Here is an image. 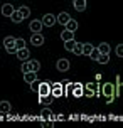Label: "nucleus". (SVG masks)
I'll return each instance as SVG.
<instances>
[{
	"label": "nucleus",
	"mask_w": 123,
	"mask_h": 128,
	"mask_svg": "<svg viewBox=\"0 0 123 128\" xmlns=\"http://www.w3.org/2000/svg\"><path fill=\"white\" fill-rule=\"evenodd\" d=\"M4 47H5V51L8 52V54H15V37H12V36H7L5 39H4Z\"/></svg>",
	"instance_id": "f257e3e1"
},
{
	"label": "nucleus",
	"mask_w": 123,
	"mask_h": 128,
	"mask_svg": "<svg viewBox=\"0 0 123 128\" xmlns=\"http://www.w3.org/2000/svg\"><path fill=\"white\" fill-rule=\"evenodd\" d=\"M44 36H42V32H32V36H30V44L36 46V47H40V46L44 44Z\"/></svg>",
	"instance_id": "f03ea898"
},
{
	"label": "nucleus",
	"mask_w": 123,
	"mask_h": 128,
	"mask_svg": "<svg viewBox=\"0 0 123 128\" xmlns=\"http://www.w3.org/2000/svg\"><path fill=\"white\" fill-rule=\"evenodd\" d=\"M86 96H96L100 94V88H98L96 83H86Z\"/></svg>",
	"instance_id": "7ed1b4c3"
},
{
	"label": "nucleus",
	"mask_w": 123,
	"mask_h": 128,
	"mask_svg": "<svg viewBox=\"0 0 123 128\" xmlns=\"http://www.w3.org/2000/svg\"><path fill=\"white\" fill-rule=\"evenodd\" d=\"M101 93H103L106 98H108V96H115V84H111V83L101 84Z\"/></svg>",
	"instance_id": "20e7f679"
},
{
	"label": "nucleus",
	"mask_w": 123,
	"mask_h": 128,
	"mask_svg": "<svg viewBox=\"0 0 123 128\" xmlns=\"http://www.w3.org/2000/svg\"><path fill=\"white\" fill-rule=\"evenodd\" d=\"M39 96H46L51 94V83L49 81H44V83H39V90H37Z\"/></svg>",
	"instance_id": "39448f33"
},
{
	"label": "nucleus",
	"mask_w": 123,
	"mask_h": 128,
	"mask_svg": "<svg viewBox=\"0 0 123 128\" xmlns=\"http://www.w3.org/2000/svg\"><path fill=\"white\" fill-rule=\"evenodd\" d=\"M40 22H42V26H44V27H52L54 24H56V17H54L52 14H46L44 17L40 19Z\"/></svg>",
	"instance_id": "423d86ee"
},
{
	"label": "nucleus",
	"mask_w": 123,
	"mask_h": 128,
	"mask_svg": "<svg viewBox=\"0 0 123 128\" xmlns=\"http://www.w3.org/2000/svg\"><path fill=\"white\" fill-rule=\"evenodd\" d=\"M15 56H17V59H20V61H29L30 52H29L27 47H22V49H17V51H15Z\"/></svg>",
	"instance_id": "0eeeda50"
},
{
	"label": "nucleus",
	"mask_w": 123,
	"mask_h": 128,
	"mask_svg": "<svg viewBox=\"0 0 123 128\" xmlns=\"http://www.w3.org/2000/svg\"><path fill=\"white\" fill-rule=\"evenodd\" d=\"M56 68H58L59 72H66V71H69V68H71V62H69L68 59H59L58 64H56Z\"/></svg>",
	"instance_id": "6e6552de"
},
{
	"label": "nucleus",
	"mask_w": 123,
	"mask_h": 128,
	"mask_svg": "<svg viewBox=\"0 0 123 128\" xmlns=\"http://www.w3.org/2000/svg\"><path fill=\"white\" fill-rule=\"evenodd\" d=\"M42 22H40V20H32V22H30V24H29V30H32V32H40L42 30Z\"/></svg>",
	"instance_id": "1a4fd4ad"
},
{
	"label": "nucleus",
	"mask_w": 123,
	"mask_h": 128,
	"mask_svg": "<svg viewBox=\"0 0 123 128\" xmlns=\"http://www.w3.org/2000/svg\"><path fill=\"white\" fill-rule=\"evenodd\" d=\"M72 5H74V8H76L78 12H84L86 7H88V4H86V0H72Z\"/></svg>",
	"instance_id": "9d476101"
},
{
	"label": "nucleus",
	"mask_w": 123,
	"mask_h": 128,
	"mask_svg": "<svg viewBox=\"0 0 123 128\" xmlns=\"http://www.w3.org/2000/svg\"><path fill=\"white\" fill-rule=\"evenodd\" d=\"M69 19H71V15H69L68 12H61L58 17H56V22H58V24H61V26H66V22H68Z\"/></svg>",
	"instance_id": "9b49d317"
},
{
	"label": "nucleus",
	"mask_w": 123,
	"mask_h": 128,
	"mask_svg": "<svg viewBox=\"0 0 123 128\" xmlns=\"http://www.w3.org/2000/svg\"><path fill=\"white\" fill-rule=\"evenodd\" d=\"M37 79V72H34V71H29V72H24V81H26L27 84L34 83Z\"/></svg>",
	"instance_id": "f8f14e48"
},
{
	"label": "nucleus",
	"mask_w": 123,
	"mask_h": 128,
	"mask_svg": "<svg viewBox=\"0 0 123 128\" xmlns=\"http://www.w3.org/2000/svg\"><path fill=\"white\" fill-rule=\"evenodd\" d=\"M52 101H54L52 93H51V94H46V96H39V103H40V104H44V106H49Z\"/></svg>",
	"instance_id": "ddd939ff"
},
{
	"label": "nucleus",
	"mask_w": 123,
	"mask_h": 128,
	"mask_svg": "<svg viewBox=\"0 0 123 128\" xmlns=\"http://www.w3.org/2000/svg\"><path fill=\"white\" fill-rule=\"evenodd\" d=\"M98 51H100V54H110V51H111V46L108 44V42H101V44L96 47Z\"/></svg>",
	"instance_id": "4468645a"
},
{
	"label": "nucleus",
	"mask_w": 123,
	"mask_h": 128,
	"mask_svg": "<svg viewBox=\"0 0 123 128\" xmlns=\"http://www.w3.org/2000/svg\"><path fill=\"white\" fill-rule=\"evenodd\" d=\"M61 39H62V42H66V40H71V39H74V32L64 29V30L61 32Z\"/></svg>",
	"instance_id": "2eb2a0df"
},
{
	"label": "nucleus",
	"mask_w": 123,
	"mask_h": 128,
	"mask_svg": "<svg viewBox=\"0 0 123 128\" xmlns=\"http://www.w3.org/2000/svg\"><path fill=\"white\" fill-rule=\"evenodd\" d=\"M10 19H12V22H14V24H20V22L24 20V17L20 15V12H19V10H14V12L10 14Z\"/></svg>",
	"instance_id": "dca6fc26"
},
{
	"label": "nucleus",
	"mask_w": 123,
	"mask_h": 128,
	"mask_svg": "<svg viewBox=\"0 0 123 128\" xmlns=\"http://www.w3.org/2000/svg\"><path fill=\"white\" fill-rule=\"evenodd\" d=\"M14 12V7L12 4H5V5L2 7V15H5V17H10V14Z\"/></svg>",
	"instance_id": "f3484780"
},
{
	"label": "nucleus",
	"mask_w": 123,
	"mask_h": 128,
	"mask_svg": "<svg viewBox=\"0 0 123 128\" xmlns=\"http://www.w3.org/2000/svg\"><path fill=\"white\" fill-rule=\"evenodd\" d=\"M10 111V103L8 101H0V113L2 115H7Z\"/></svg>",
	"instance_id": "a211bd4d"
},
{
	"label": "nucleus",
	"mask_w": 123,
	"mask_h": 128,
	"mask_svg": "<svg viewBox=\"0 0 123 128\" xmlns=\"http://www.w3.org/2000/svg\"><path fill=\"white\" fill-rule=\"evenodd\" d=\"M64 27L68 29V30H72V32H74L76 29H78V22H76L74 19H69L68 22H66V26H64Z\"/></svg>",
	"instance_id": "6ab92c4d"
},
{
	"label": "nucleus",
	"mask_w": 123,
	"mask_h": 128,
	"mask_svg": "<svg viewBox=\"0 0 123 128\" xmlns=\"http://www.w3.org/2000/svg\"><path fill=\"white\" fill-rule=\"evenodd\" d=\"M29 66H30V71H34V72L40 71V62L36 61V59H30V61H29Z\"/></svg>",
	"instance_id": "aec40b11"
},
{
	"label": "nucleus",
	"mask_w": 123,
	"mask_h": 128,
	"mask_svg": "<svg viewBox=\"0 0 123 128\" xmlns=\"http://www.w3.org/2000/svg\"><path fill=\"white\" fill-rule=\"evenodd\" d=\"M76 56H83V44L81 42H74V47H72V51Z\"/></svg>",
	"instance_id": "412c9836"
},
{
	"label": "nucleus",
	"mask_w": 123,
	"mask_h": 128,
	"mask_svg": "<svg viewBox=\"0 0 123 128\" xmlns=\"http://www.w3.org/2000/svg\"><path fill=\"white\" fill-rule=\"evenodd\" d=\"M19 12H20V15H22L24 19H27V17L30 15V8H29L27 5H22V7L19 8Z\"/></svg>",
	"instance_id": "4be33fe9"
},
{
	"label": "nucleus",
	"mask_w": 123,
	"mask_h": 128,
	"mask_svg": "<svg viewBox=\"0 0 123 128\" xmlns=\"http://www.w3.org/2000/svg\"><path fill=\"white\" fill-rule=\"evenodd\" d=\"M96 61L100 64H108V62H110V54H100Z\"/></svg>",
	"instance_id": "5701e85b"
},
{
	"label": "nucleus",
	"mask_w": 123,
	"mask_h": 128,
	"mask_svg": "<svg viewBox=\"0 0 123 128\" xmlns=\"http://www.w3.org/2000/svg\"><path fill=\"white\" fill-rule=\"evenodd\" d=\"M93 47H94V46H93V44H88V42H86V44H83V54H84V56H90V52L93 51Z\"/></svg>",
	"instance_id": "b1692460"
},
{
	"label": "nucleus",
	"mask_w": 123,
	"mask_h": 128,
	"mask_svg": "<svg viewBox=\"0 0 123 128\" xmlns=\"http://www.w3.org/2000/svg\"><path fill=\"white\" fill-rule=\"evenodd\" d=\"M22 47H26V40L22 37H17L15 39V49H22Z\"/></svg>",
	"instance_id": "393cba45"
},
{
	"label": "nucleus",
	"mask_w": 123,
	"mask_h": 128,
	"mask_svg": "<svg viewBox=\"0 0 123 128\" xmlns=\"http://www.w3.org/2000/svg\"><path fill=\"white\" fill-rule=\"evenodd\" d=\"M74 42H76L74 39H71V40H66V42H64V49H66V51H72V47H74Z\"/></svg>",
	"instance_id": "a878e982"
},
{
	"label": "nucleus",
	"mask_w": 123,
	"mask_h": 128,
	"mask_svg": "<svg viewBox=\"0 0 123 128\" xmlns=\"http://www.w3.org/2000/svg\"><path fill=\"white\" fill-rule=\"evenodd\" d=\"M51 93H52L54 98H56V96H61V94H62V91H61V84H56V88L51 90Z\"/></svg>",
	"instance_id": "bb28decb"
},
{
	"label": "nucleus",
	"mask_w": 123,
	"mask_h": 128,
	"mask_svg": "<svg viewBox=\"0 0 123 128\" xmlns=\"http://www.w3.org/2000/svg\"><path fill=\"white\" fill-rule=\"evenodd\" d=\"M98 56H100V51H98L96 47H93V51L90 52V58L93 59V61H96V59H98Z\"/></svg>",
	"instance_id": "cd10ccee"
},
{
	"label": "nucleus",
	"mask_w": 123,
	"mask_h": 128,
	"mask_svg": "<svg viewBox=\"0 0 123 128\" xmlns=\"http://www.w3.org/2000/svg\"><path fill=\"white\" fill-rule=\"evenodd\" d=\"M84 91H83V86L79 88V84H76V88H74V96H83Z\"/></svg>",
	"instance_id": "c85d7f7f"
},
{
	"label": "nucleus",
	"mask_w": 123,
	"mask_h": 128,
	"mask_svg": "<svg viewBox=\"0 0 123 128\" xmlns=\"http://www.w3.org/2000/svg\"><path fill=\"white\" fill-rule=\"evenodd\" d=\"M116 56H118V58H123V44L116 46Z\"/></svg>",
	"instance_id": "c756f323"
},
{
	"label": "nucleus",
	"mask_w": 123,
	"mask_h": 128,
	"mask_svg": "<svg viewBox=\"0 0 123 128\" xmlns=\"http://www.w3.org/2000/svg\"><path fill=\"white\" fill-rule=\"evenodd\" d=\"M30 90H32V91H37V90H39V81H37V79H36L34 83H30Z\"/></svg>",
	"instance_id": "7c9ffc66"
}]
</instances>
